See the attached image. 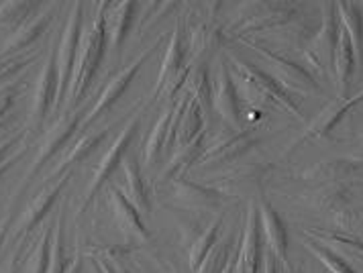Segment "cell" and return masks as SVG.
<instances>
[{
	"label": "cell",
	"instance_id": "f6af8a7d",
	"mask_svg": "<svg viewBox=\"0 0 363 273\" xmlns=\"http://www.w3.org/2000/svg\"><path fill=\"white\" fill-rule=\"evenodd\" d=\"M280 273H302V267H292L290 263H281Z\"/></svg>",
	"mask_w": 363,
	"mask_h": 273
},
{
	"label": "cell",
	"instance_id": "8fae6325",
	"mask_svg": "<svg viewBox=\"0 0 363 273\" xmlns=\"http://www.w3.org/2000/svg\"><path fill=\"white\" fill-rule=\"evenodd\" d=\"M213 111L227 123L229 129L245 130L241 100L227 60H220L216 65L215 80H213Z\"/></svg>",
	"mask_w": 363,
	"mask_h": 273
},
{
	"label": "cell",
	"instance_id": "f35d334b",
	"mask_svg": "<svg viewBox=\"0 0 363 273\" xmlns=\"http://www.w3.org/2000/svg\"><path fill=\"white\" fill-rule=\"evenodd\" d=\"M333 225L337 226L339 233H347L357 237L363 233V206L357 208H345L337 214H333Z\"/></svg>",
	"mask_w": 363,
	"mask_h": 273
},
{
	"label": "cell",
	"instance_id": "5bb4252c",
	"mask_svg": "<svg viewBox=\"0 0 363 273\" xmlns=\"http://www.w3.org/2000/svg\"><path fill=\"white\" fill-rule=\"evenodd\" d=\"M57 11H60V4H53V6L41 4L39 11H35L33 15L29 16L25 23H21L17 29L4 39V43L0 45V57L23 53L25 49L31 48L35 41L50 29L51 21L55 18Z\"/></svg>",
	"mask_w": 363,
	"mask_h": 273
},
{
	"label": "cell",
	"instance_id": "7c38bea8",
	"mask_svg": "<svg viewBox=\"0 0 363 273\" xmlns=\"http://www.w3.org/2000/svg\"><path fill=\"white\" fill-rule=\"evenodd\" d=\"M363 102V90H359L355 96H347V98H337L335 102L327 104L320 113L314 116L313 121L306 125V129L300 133V137L294 139L292 143L288 145L286 153L284 155H290L292 151H296V147H300L302 143L311 141V139H320V137H329L333 130L337 129L347 114L351 113L357 104Z\"/></svg>",
	"mask_w": 363,
	"mask_h": 273
},
{
	"label": "cell",
	"instance_id": "6da1fadb",
	"mask_svg": "<svg viewBox=\"0 0 363 273\" xmlns=\"http://www.w3.org/2000/svg\"><path fill=\"white\" fill-rule=\"evenodd\" d=\"M231 72L239 76V86H237L239 100L245 98L251 108L276 106L296 118H304L300 98L292 94L290 90H286L280 82L272 78L265 69L235 55V53L231 55Z\"/></svg>",
	"mask_w": 363,
	"mask_h": 273
},
{
	"label": "cell",
	"instance_id": "ffe728a7",
	"mask_svg": "<svg viewBox=\"0 0 363 273\" xmlns=\"http://www.w3.org/2000/svg\"><path fill=\"white\" fill-rule=\"evenodd\" d=\"M257 206H259V221H262V233L265 237L267 251L276 255L280 263H290L288 261V230L278 210L274 208L264 196L262 200H257Z\"/></svg>",
	"mask_w": 363,
	"mask_h": 273
},
{
	"label": "cell",
	"instance_id": "603a6c76",
	"mask_svg": "<svg viewBox=\"0 0 363 273\" xmlns=\"http://www.w3.org/2000/svg\"><path fill=\"white\" fill-rule=\"evenodd\" d=\"M123 176H125V196L135 208L139 210L141 216L151 214V194H149L145 177L141 174V167L135 157L125 155L123 157Z\"/></svg>",
	"mask_w": 363,
	"mask_h": 273
},
{
	"label": "cell",
	"instance_id": "d590c367",
	"mask_svg": "<svg viewBox=\"0 0 363 273\" xmlns=\"http://www.w3.org/2000/svg\"><path fill=\"white\" fill-rule=\"evenodd\" d=\"M64 223H66V216H64V206L60 208V214L53 223V230H51V243H50V267L48 273H64L66 267L69 265V259H66V237H64Z\"/></svg>",
	"mask_w": 363,
	"mask_h": 273
},
{
	"label": "cell",
	"instance_id": "4fadbf2b",
	"mask_svg": "<svg viewBox=\"0 0 363 273\" xmlns=\"http://www.w3.org/2000/svg\"><path fill=\"white\" fill-rule=\"evenodd\" d=\"M84 113L80 108L74 111H66L62 116H57V121L51 125V129L43 135L41 143L37 145L35 149V157L31 161V167L27 172V177L35 176L48 161L64 147V145L72 139V135L78 130V127L82 125Z\"/></svg>",
	"mask_w": 363,
	"mask_h": 273
},
{
	"label": "cell",
	"instance_id": "bcb514c9",
	"mask_svg": "<svg viewBox=\"0 0 363 273\" xmlns=\"http://www.w3.org/2000/svg\"><path fill=\"white\" fill-rule=\"evenodd\" d=\"M237 251H239V249H237ZM235 261H237V255H235V257L229 261V265H227V267L223 269V273H235Z\"/></svg>",
	"mask_w": 363,
	"mask_h": 273
},
{
	"label": "cell",
	"instance_id": "ab89813d",
	"mask_svg": "<svg viewBox=\"0 0 363 273\" xmlns=\"http://www.w3.org/2000/svg\"><path fill=\"white\" fill-rule=\"evenodd\" d=\"M23 90V82H11V84H4L0 86V121H6V114L11 113L13 104H15V98L21 94Z\"/></svg>",
	"mask_w": 363,
	"mask_h": 273
},
{
	"label": "cell",
	"instance_id": "c3c4849f",
	"mask_svg": "<svg viewBox=\"0 0 363 273\" xmlns=\"http://www.w3.org/2000/svg\"><path fill=\"white\" fill-rule=\"evenodd\" d=\"M6 273H15V267L11 265V269H9V272H6Z\"/></svg>",
	"mask_w": 363,
	"mask_h": 273
},
{
	"label": "cell",
	"instance_id": "b9f144b4",
	"mask_svg": "<svg viewBox=\"0 0 363 273\" xmlns=\"http://www.w3.org/2000/svg\"><path fill=\"white\" fill-rule=\"evenodd\" d=\"M15 206L11 204L9 210L4 212V216H0V251H2V247L9 243V235H11V228L15 225Z\"/></svg>",
	"mask_w": 363,
	"mask_h": 273
},
{
	"label": "cell",
	"instance_id": "7bdbcfd3",
	"mask_svg": "<svg viewBox=\"0 0 363 273\" xmlns=\"http://www.w3.org/2000/svg\"><path fill=\"white\" fill-rule=\"evenodd\" d=\"M262 273H280V261L276 255H272L269 251H264V267Z\"/></svg>",
	"mask_w": 363,
	"mask_h": 273
},
{
	"label": "cell",
	"instance_id": "f546056e",
	"mask_svg": "<svg viewBox=\"0 0 363 273\" xmlns=\"http://www.w3.org/2000/svg\"><path fill=\"white\" fill-rule=\"evenodd\" d=\"M186 94L192 98L204 114H211L213 111V80L208 64L192 65L190 76L186 82Z\"/></svg>",
	"mask_w": 363,
	"mask_h": 273
},
{
	"label": "cell",
	"instance_id": "d4e9b609",
	"mask_svg": "<svg viewBox=\"0 0 363 273\" xmlns=\"http://www.w3.org/2000/svg\"><path fill=\"white\" fill-rule=\"evenodd\" d=\"M174 111H176V100L169 102V106L155 121L153 129L149 130V137L145 139V145H143L145 165H155L157 161L162 160V153L165 151V147L169 145V127H172Z\"/></svg>",
	"mask_w": 363,
	"mask_h": 273
},
{
	"label": "cell",
	"instance_id": "ee69618b",
	"mask_svg": "<svg viewBox=\"0 0 363 273\" xmlns=\"http://www.w3.org/2000/svg\"><path fill=\"white\" fill-rule=\"evenodd\" d=\"M82 265H84L82 253H76L74 257L69 259V265H67L66 272L64 273H82Z\"/></svg>",
	"mask_w": 363,
	"mask_h": 273
},
{
	"label": "cell",
	"instance_id": "f1b7e54d",
	"mask_svg": "<svg viewBox=\"0 0 363 273\" xmlns=\"http://www.w3.org/2000/svg\"><path fill=\"white\" fill-rule=\"evenodd\" d=\"M337 16H339V25L343 27V31L349 35L351 45L355 51L357 62H362L363 53V13L362 6L353 4V2H337Z\"/></svg>",
	"mask_w": 363,
	"mask_h": 273
},
{
	"label": "cell",
	"instance_id": "3957f363",
	"mask_svg": "<svg viewBox=\"0 0 363 273\" xmlns=\"http://www.w3.org/2000/svg\"><path fill=\"white\" fill-rule=\"evenodd\" d=\"M237 41L243 43L251 51H255L264 60L265 65H267L265 72L272 78H276V80L280 82L281 86L286 90H290L292 94H302V96H323L325 94L323 84H318L313 72L308 67L294 62L292 57H288L284 53H278L274 49L265 48V45H259V43L251 41L247 37H241Z\"/></svg>",
	"mask_w": 363,
	"mask_h": 273
},
{
	"label": "cell",
	"instance_id": "52a82bcc",
	"mask_svg": "<svg viewBox=\"0 0 363 273\" xmlns=\"http://www.w3.org/2000/svg\"><path fill=\"white\" fill-rule=\"evenodd\" d=\"M243 11L247 15L241 16L229 31L233 39L253 35V33L276 31L284 25L296 21L300 9L290 2H255V4L243 6Z\"/></svg>",
	"mask_w": 363,
	"mask_h": 273
},
{
	"label": "cell",
	"instance_id": "9c48e42d",
	"mask_svg": "<svg viewBox=\"0 0 363 273\" xmlns=\"http://www.w3.org/2000/svg\"><path fill=\"white\" fill-rule=\"evenodd\" d=\"M139 123H141V118H139V114H135L131 121L121 129V133L116 135V139L111 143V147L106 149V153H104L102 160L99 161V165H96V169H94V176H92L88 188H86V192H84L82 204H80L78 214H82L84 210L92 204V200L99 196V192L102 190V186L108 182V177L113 176L116 172V167L123 163V157L127 155V149L131 147L133 139H135V135H137V130H139Z\"/></svg>",
	"mask_w": 363,
	"mask_h": 273
},
{
	"label": "cell",
	"instance_id": "1f68e13d",
	"mask_svg": "<svg viewBox=\"0 0 363 273\" xmlns=\"http://www.w3.org/2000/svg\"><path fill=\"white\" fill-rule=\"evenodd\" d=\"M220 233H223V218H216L188 247V263H190L192 272L199 269L200 263L213 251V247H215L216 243L220 241Z\"/></svg>",
	"mask_w": 363,
	"mask_h": 273
},
{
	"label": "cell",
	"instance_id": "ac0fdd59",
	"mask_svg": "<svg viewBox=\"0 0 363 273\" xmlns=\"http://www.w3.org/2000/svg\"><path fill=\"white\" fill-rule=\"evenodd\" d=\"M223 29L216 25L215 21H200L199 25L192 27V31L188 35L186 48H188V57L190 65H204L208 64V60L215 55L216 51L223 45Z\"/></svg>",
	"mask_w": 363,
	"mask_h": 273
},
{
	"label": "cell",
	"instance_id": "d6986e66",
	"mask_svg": "<svg viewBox=\"0 0 363 273\" xmlns=\"http://www.w3.org/2000/svg\"><path fill=\"white\" fill-rule=\"evenodd\" d=\"M141 6L137 2H106L104 11V31H106V49L115 53L123 45L131 31L133 21Z\"/></svg>",
	"mask_w": 363,
	"mask_h": 273
},
{
	"label": "cell",
	"instance_id": "277c9868",
	"mask_svg": "<svg viewBox=\"0 0 363 273\" xmlns=\"http://www.w3.org/2000/svg\"><path fill=\"white\" fill-rule=\"evenodd\" d=\"M82 31L84 4L82 2H74L67 11V18L64 23L62 35H60V41H57V49L53 53L55 72H57V98H55L53 111H60L67 100V94H69V80H72V72H74L76 57H78Z\"/></svg>",
	"mask_w": 363,
	"mask_h": 273
},
{
	"label": "cell",
	"instance_id": "83f0119b",
	"mask_svg": "<svg viewBox=\"0 0 363 273\" xmlns=\"http://www.w3.org/2000/svg\"><path fill=\"white\" fill-rule=\"evenodd\" d=\"M306 237L316 239L318 243L330 247L333 251H337L343 257H351L355 261H363V241L359 237L347 235V233H339V230H323V228H311L304 233Z\"/></svg>",
	"mask_w": 363,
	"mask_h": 273
},
{
	"label": "cell",
	"instance_id": "484cf974",
	"mask_svg": "<svg viewBox=\"0 0 363 273\" xmlns=\"http://www.w3.org/2000/svg\"><path fill=\"white\" fill-rule=\"evenodd\" d=\"M355 51L351 45L349 35L343 31L339 33V43H337V51H335V62H333V74L337 78V88H339V98H347L349 86H351V78L355 72Z\"/></svg>",
	"mask_w": 363,
	"mask_h": 273
},
{
	"label": "cell",
	"instance_id": "5b68a950",
	"mask_svg": "<svg viewBox=\"0 0 363 273\" xmlns=\"http://www.w3.org/2000/svg\"><path fill=\"white\" fill-rule=\"evenodd\" d=\"M69 182V172L62 174L60 177H55L53 182H48L33 200L25 206V210L18 214V218L15 221V225L11 228V235H9V247L15 249V259L18 257V253H23V245L29 241L31 233L39 226V223L48 216V212L51 206L57 202L62 190L66 188V184Z\"/></svg>",
	"mask_w": 363,
	"mask_h": 273
},
{
	"label": "cell",
	"instance_id": "74e56055",
	"mask_svg": "<svg viewBox=\"0 0 363 273\" xmlns=\"http://www.w3.org/2000/svg\"><path fill=\"white\" fill-rule=\"evenodd\" d=\"M39 9L41 4L35 2H4L0 4V27H9L13 33Z\"/></svg>",
	"mask_w": 363,
	"mask_h": 273
},
{
	"label": "cell",
	"instance_id": "7402d4cb",
	"mask_svg": "<svg viewBox=\"0 0 363 273\" xmlns=\"http://www.w3.org/2000/svg\"><path fill=\"white\" fill-rule=\"evenodd\" d=\"M108 204H111L116 225L129 239L149 241V230L147 226L143 225V218H141L139 210L135 208L131 202L127 200V196L115 186L108 190Z\"/></svg>",
	"mask_w": 363,
	"mask_h": 273
},
{
	"label": "cell",
	"instance_id": "9a60e30c",
	"mask_svg": "<svg viewBox=\"0 0 363 273\" xmlns=\"http://www.w3.org/2000/svg\"><path fill=\"white\" fill-rule=\"evenodd\" d=\"M57 98V72H55V57L48 55L45 64L41 65V72L35 82L33 94H31V104H29V125L33 129H39L50 111L55 106Z\"/></svg>",
	"mask_w": 363,
	"mask_h": 273
},
{
	"label": "cell",
	"instance_id": "30bf717a",
	"mask_svg": "<svg viewBox=\"0 0 363 273\" xmlns=\"http://www.w3.org/2000/svg\"><path fill=\"white\" fill-rule=\"evenodd\" d=\"M164 37L165 35H162V37H157L151 45H149L147 49H143L135 60H133L131 64L125 65L121 72H116L115 76L111 78V80L106 82V86H104V90L100 92V96L96 98V102H94V106L88 111V114L84 116L82 125H90L92 121H96L100 114H104L113 104H115L118 98L125 94V90L129 88V84L133 82V78L139 74V69L145 65V62H147L149 57L157 51V49L162 48V43H164Z\"/></svg>",
	"mask_w": 363,
	"mask_h": 273
},
{
	"label": "cell",
	"instance_id": "4316f807",
	"mask_svg": "<svg viewBox=\"0 0 363 273\" xmlns=\"http://www.w3.org/2000/svg\"><path fill=\"white\" fill-rule=\"evenodd\" d=\"M108 133H111V127H104V129L100 130H86L82 137L74 143V147L64 155V160L60 161V165L55 167L53 176H57V174L62 176V174H66L69 167H74V165L88 160L102 145V141L108 137Z\"/></svg>",
	"mask_w": 363,
	"mask_h": 273
},
{
	"label": "cell",
	"instance_id": "836d02e7",
	"mask_svg": "<svg viewBox=\"0 0 363 273\" xmlns=\"http://www.w3.org/2000/svg\"><path fill=\"white\" fill-rule=\"evenodd\" d=\"M302 247H304L313 257H316L318 263H323L330 273H357L351 267V263H349L343 255H339L337 251H333L330 247L318 243L316 239H311V237L302 235Z\"/></svg>",
	"mask_w": 363,
	"mask_h": 273
},
{
	"label": "cell",
	"instance_id": "60d3db41",
	"mask_svg": "<svg viewBox=\"0 0 363 273\" xmlns=\"http://www.w3.org/2000/svg\"><path fill=\"white\" fill-rule=\"evenodd\" d=\"M269 167H262V165H247V167H243V169H237V172H233L229 176H225L223 179H227V182H231V184H249V182H253V184H257L262 177L265 176V172H267Z\"/></svg>",
	"mask_w": 363,
	"mask_h": 273
},
{
	"label": "cell",
	"instance_id": "7dc6e473",
	"mask_svg": "<svg viewBox=\"0 0 363 273\" xmlns=\"http://www.w3.org/2000/svg\"><path fill=\"white\" fill-rule=\"evenodd\" d=\"M115 269L116 273H131L127 267H125V265H123V263H115Z\"/></svg>",
	"mask_w": 363,
	"mask_h": 273
},
{
	"label": "cell",
	"instance_id": "4dcf8cb0",
	"mask_svg": "<svg viewBox=\"0 0 363 273\" xmlns=\"http://www.w3.org/2000/svg\"><path fill=\"white\" fill-rule=\"evenodd\" d=\"M351 188L347 182L341 184H325L323 188H318L313 194V204L323 212H329V214H337L341 210L349 208L351 204Z\"/></svg>",
	"mask_w": 363,
	"mask_h": 273
},
{
	"label": "cell",
	"instance_id": "cb8c5ba5",
	"mask_svg": "<svg viewBox=\"0 0 363 273\" xmlns=\"http://www.w3.org/2000/svg\"><path fill=\"white\" fill-rule=\"evenodd\" d=\"M204 135H200L199 139H194L192 143L184 145V147H176V151L172 153V157L167 160L165 167L160 172L157 176V184L164 186V184H172L176 179H180L194 163H199L200 155L204 151Z\"/></svg>",
	"mask_w": 363,
	"mask_h": 273
},
{
	"label": "cell",
	"instance_id": "44dd1931",
	"mask_svg": "<svg viewBox=\"0 0 363 273\" xmlns=\"http://www.w3.org/2000/svg\"><path fill=\"white\" fill-rule=\"evenodd\" d=\"M363 163L355 161L353 157H337V160H325L313 163L308 167H304L298 179L304 182H323L325 184H341L355 176L362 169Z\"/></svg>",
	"mask_w": 363,
	"mask_h": 273
},
{
	"label": "cell",
	"instance_id": "d6a6232c",
	"mask_svg": "<svg viewBox=\"0 0 363 273\" xmlns=\"http://www.w3.org/2000/svg\"><path fill=\"white\" fill-rule=\"evenodd\" d=\"M239 243H241V233L216 243L213 251L206 255V259L200 263V267L194 273H223V269L229 265V261L237 255Z\"/></svg>",
	"mask_w": 363,
	"mask_h": 273
},
{
	"label": "cell",
	"instance_id": "8992f818",
	"mask_svg": "<svg viewBox=\"0 0 363 273\" xmlns=\"http://www.w3.org/2000/svg\"><path fill=\"white\" fill-rule=\"evenodd\" d=\"M320 13H323L320 25L313 35V41L308 43V48L302 51V55L316 76L327 78L329 72H333V62H335V51H337V43H339L341 25H339L335 4H323Z\"/></svg>",
	"mask_w": 363,
	"mask_h": 273
},
{
	"label": "cell",
	"instance_id": "e0dca14e",
	"mask_svg": "<svg viewBox=\"0 0 363 273\" xmlns=\"http://www.w3.org/2000/svg\"><path fill=\"white\" fill-rule=\"evenodd\" d=\"M164 51V60H162L160 72H157V80H155V90H153V96H151L153 102L164 92L165 86L188 65V62H186L188 60L186 33H184V25L182 23H178L174 27V31L169 33V41H167V48Z\"/></svg>",
	"mask_w": 363,
	"mask_h": 273
},
{
	"label": "cell",
	"instance_id": "7a4b0ae2",
	"mask_svg": "<svg viewBox=\"0 0 363 273\" xmlns=\"http://www.w3.org/2000/svg\"><path fill=\"white\" fill-rule=\"evenodd\" d=\"M104 11L106 2L94 6V16L92 21L84 27L80 48H78V57L72 72L69 80V94L67 98L76 104L82 94L88 90V86L96 78L102 60H104V49H106V31H104Z\"/></svg>",
	"mask_w": 363,
	"mask_h": 273
},
{
	"label": "cell",
	"instance_id": "e575fe53",
	"mask_svg": "<svg viewBox=\"0 0 363 273\" xmlns=\"http://www.w3.org/2000/svg\"><path fill=\"white\" fill-rule=\"evenodd\" d=\"M51 230H53V225L43 228V233L39 235L37 243L29 249V253H27V257L23 261L18 273H48V267H50Z\"/></svg>",
	"mask_w": 363,
	"mask_h": 273
},
{
	"label": "cell",
	"instance_id": "2e32d148",
	"mask_svg": "<svg viewBox=\"0 0 363 273\" xmlns=\"http://www.w3.org/2000/svg\"><path fill=\"white\" fill-rule=\"evenodd\" d=\"M174 186V200L188 210H199V212H215L223 208V204L227 202V194L211 188L206 184H196V182H188V179H176L172 182Z\"/></svg>",
	"mask_w": 363,
	"mask_h": 273
},
{
	"label": "cell",
	"instance_id": "8d00e7d4",
	"mask_svg": "<svg viewBox=\"0 0 363 273\" xmlns=\"http://www.w3.org/2000/svg\"><path fill=\"white\" fill-rule=\"evenodd\" d=\"M39 51H23L9 57H0V86L11 84L21 72H25L29 65H33L39 60Z\"/></svg>",
	"mask_w": 363,
	"mask_h": 273
},
{
	"label": "cell",
	"instance_id": "ba28073f",
	"mask_svg": "<svg viewBox=\"0 0 363 273\" xmlns=\"http://www.w3.org/2000/svg\"><path fill=\"white\" fill-rule=\"evenodd\" d=\"M257 145H259V139L251 130H220L211 143L204 145V151H202L196 165H199V169L229 167L241 157H245Z\"/></svg>",
	"mask_w": 363,
	"mask_h": 273
}]
</instances>
